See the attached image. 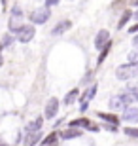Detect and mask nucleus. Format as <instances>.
Here are the masks:
<instances>
[{"label":"nucleus","mask_w":138,"mask_h":146,"mask_svg":"<svg viewBox=\"0 0 138 146\" xmlns=\"http://www.w3.org/2000/svg\"><path fill=\"white\" fill-rule=\"evenodd\" d=\"M116 76L119 78V80H131V78H136L138 76V63H129V65L117 66Z\"/></svg>","instance_id":"obj_1"},{"label":"nucleus","mask_w":138,"mask_h":146,"mask_svg":"<svg viewBox=\"0 0 138 146\" xmlns=\"http://www.w3.org/2000/svg\"><path fill=\"white\" fill-rule=\"evenodd\" d=\"M21 25H23V11H21V8H19V6H13V8H11V17H10L8 27H10V31L17 33Z\"/></svg>","instance_id":"obj_2"},{"label":"nucleus","mask_w":138,"mask_h":146,"mask_svg":"<svg viewBox=\"0 0 138 146\" xmlns=\"http://www.w3.org/2000/svg\"><path fill=\"white\" fill-rule=\"evenodd\" d=\"M49 19V8L48 6H44V8H38L30 13V21L34 25H44V23Z\"/></svg>","instance_id":"obj_3"},{"label":"nucleus","mask_w":138,"mask_h":146,"mask_svg":"<svg viewBox=\"0 0 138 146\" xmlns=\"http://www.w3.org/2000/svg\"><path fill=\"white\" fill-rule=\"evenodd\" d=\"M34 38V27L32 25H21L17 31V40L21 44H28Z\"/></svg>","instance_id":"obj_4"},{"label":"nucleus","mask_w":138,"mask_h":146,"mask_svg":"<svg viewBox=\"0 0 138 146\" xmlns=\"http://www.w3.org/2000/svg\"><path fill=\"white\" fill-rule=\"evenodd\" d=\"M57 112H59V99L51 97V99H49V103L46 104V112H44V116H46L48 119H51V118L57 116Z\"/></svg>","instance_id":"obj_5"},{"label":"nucleus","mask_w":138,"mask_h":146,"mask_svg":"<svg viewBox=\"0 0 138 146\" xmlns=\"http://www.w3.org/2000/svg\"><path fill=\"white\" fill-rule=\"evenodd\" d=\"M96 89H98V87H96V84H93V86H91L89 89H87V91H85L83 95H81V99H80V101H81V106H80V108H81V112H83V110L87 108L89 101H91V99H93V97L96 95Z\"/></svg>","instance_id":"obj_6"},{"label":"nucleus","mask_w":138,"mask_h":146,"mask_svg":"<svg viewBox=\"0 0 138 146\" xmlns=\"http://www.w3.org/2000/svg\"><path fill=\"white\" fill-rule=\"evenodd\" d=\"M125 104H131V103H138V87H129L127 91L121 93Z\"/></svg>","instance_id":"obj_7"},{"label":"nucleus","mask_w":138,"mask_h":146,"mask_svg":"<svg viewBox=\"0 0 138 146\" xmlns=\"http://www.w3.org/2000/svg\"><path fill=\"white\" fill-rule=\"evenodd\" d=\"M108 42H110V33L108 31H98V34L95 36V48L102 49Z\"/></svg>","instance_id":"obj_8"},{"label":"nucleus","mask_w":138,"mask_h":146,"mask_svg":"<svg viewBox=\"0 0 138 146\" xmlns=\"http://www.w3.org/2000/svg\"><path fill=\"white\" fill-rule=\"evenodd\" d=\"M81 133L83 131L78 129V127H70V129H64L59 133V137L61 139H64V141H70V139H76V137H81Z\"/></svg>","instance_id":"obj_9"},{"label":"nucleus","mask_w":138,"mask_h":146,"mask_svg":"<svg viewBox=\"0 0 138 146\" xmlns=\"http://www.w3.org/2000/svg\"><path fill=\"white\" fill-rule=\"evenodd\" d=\"M123 119H125V121H131V123L138 121V108L125 106V108H123Z\"/></svg>","instance_id":"obj_10"},{"label":"nucleus","mask_w":138,"mask_h":146,"mask_svg":"<svg viewBox=\"0 0 138 146\" xmlns=\"http://www.w3.org/2000/svg\"><path fill=\"white\" fill-rule=\"evenodd\" d=\"M70 27H72V23H70V21H61V23L57 25V27H55L53 31H51V34H53V36H59V34L66 33V31H68Z\"/></svg>","instance_id":"obj_11"},{"label":"nucleus","mask_w":138,"mask_h":146,"mask_svg":"<svg viewBox=\"0 0 138 146\" xmlns=\"http://www.w3.org/2000/svg\"><path fill=\"white\" fill-rule=\"evenodd\" d=\"M89 125H91V121L87 118H78V119H72V121H70V127H78V129H81V127L87 129Z\"/></svg>","instance_id":"obj_12"},{"label":"nucleus","mask_w":138,"mask_h":146,"mask_svg":"<svg viewBox=\"0 0 138 146\" xmlns=\"http://www.w3.org/2000/svg\"><path fill=\"white\" fill-rule=\"evenodd\" d=\"M42 118H36L34 121H30V123L27 125V133H34V131H40V127H42Z\"/></svg>","instance_id":"obj_13"},{"label":"nucleus","mask_w":138,"mask_h":146,"mask_svg":"<svg viewBox=\"0 0 138 146\" xmlns=\"http://www.w3.org/2000/svg\"><path fill=\"white\" fill-rule=\"evenodd\" d=\"M125 106H127V104H125L121 95H117V97H114L110 101V108H125Z\"/></svg>","instance_id":"obj_14"},{"label":"nucleus","mask_w":138,"mask_h":146,"mask_svg":"<svg viewBox=\"0 0 138 146\" xmlns=\"http://www.w3.org/2000/svg\"><path fill=\"white\" fill-rule=\"evenodd\" d=\"M96 116H98L100 119H104V121H108V123H114V125H117V121H119V119H117L116 116H114V114H104V112H98Z\"/></svg>","instance_id":"obj_15"},{"label":"nucleus","mask_w":138,"mask_h":146,"mask_svg":"<svg viewBox=\"0 0 138 146\" xmlns=\"http://www.w3.org/2000/svg\"><path fill=\"white\" fill-rule=\"evenodd\" d=\"M110 49H112V40H110V42H108L106 46H104V48L100 49V55H98V65H100L102 61H104V59L108 57V53H110Z\"/></svg>","instance_id":"obj_16"},{"label":"nucleus","mask_w":138,"mask_h":146,"mask_svg":"<svg viewBox=\"0 0 138 146\" xmlns=\"http://www.w3.org/2000/svg\"><path fill=\"white\" fill-rule=\"evenodd\" d=\"M42 146H57V133H51L49 137H46Z\"/></svg>","instance_id":"obj_17"},{"label":"nucleus","mask_w":138,"mask_h":146,"mask_svg":"<svg viewBox=\"0 0 138 146\" xmlns=\"http://www.w3.org/2000/svg\"><path fill=\"white\" fill-rule=\"evenodd\" d=\"M78 93H80V89H72V91L64 97V104H66V106H68V104H72L76 101V97H78Z\"/></svg>","instance_id":"obj_18"},{"label":"nucleus","mask_w":138,"mask_h":146,"mask_svg":"<svg viewBox=\"0 0 138 146\" xmlns=\"http://www.w3.org/2000/svg\"><path fill=\"white\" fill-rule=\"evenodd\" d=\"M131 17H133V11H125V13H123V15H121V19H119V25H117V29H123V27H125V25H127V21H129V19H131Z\"/></svg>","instance_id":"obj_19"},{"label":"nucleus","mask_w":138,"mask_h":146,"mask_svg":"<svg viewBox=\"0 0 138 146\" xmlns=\"http://www.w3.org/2000/svg\"><path fill=\"white\" fill-rule=\"evenodd\" d=\"M11 44H13V38H11L10 34H6V36L2 38V46H4V48H10Z\"/></svg>","instance_id":"obj_20"},{"label":"nucleus","mask_w":138,"mask_h":146,"mask_svg":"<svg viewBox=\"0 0 138 146\" xmlns=\"http://www.w3.org/2000/svg\"><path fill=\"white\" fill-rule=\"evenodd\" d=\"M125 135H129V137H138V129H134V127H125Z\"/></svg>","instance_id":"obj_21"},{"label":"nucleus","mask_w":138,"mask_h":146,"mask_svg":"<svg viewBox=\"0 0 138 146\" xmlns=\"http://www.w3.org/2000/svg\"><path fill=\"white\" fill-rule=\"evenodd\" d=\"M129 63H138V51H131L129 53Z\"/></svg>","instance_id":"obj_22"},{"label":"nucleus","mask_w":138,"mask_h":146,"mask_svg":"<svg viewBox=\"0 0 138 146\" xmlns=\"http://www.w3.org/2000/svg\"><path fill=\"white\" fill-rule=\"evenodd\" d=\"M59 4V0H46V6L48 8H51V6H57Z\"/></svg>","instance_id":"obj_23"},{"label":"nucleus","mask_w":138,"mask_h":146,"mask_svg":"<svg viewBox=\"0 0 138 146\" xmlns=\"http://www.w3.org/2000/svg\"><path fill=\"white\" fill-rule=\"evenodd\" d=\"M133 46H134V48H136V49H138V34H136V36H134V38H133Z\"/></svg>","instance_id":"obj_24"},{"label":"nucleus","mask_w":138,"mask_h":146,"mask_svg":"<svg viewBox=\"0 0 138 146\" xmlns=\"http://www.w3.org/2000/svg\"><path fill=\"white\" fill-rule=\"evenodd\" d=\"M129 31H131V33H133V34H136V33H138V25H134V27H131V29H129Z\"/></svg>","instance_id":"obj_25"},{"label":"nucleus","mask_w":138,"mask_h":146,"mask_svg":"<svg viewBox=\"0 0 138 146\" xmlns=\"http://www.w3.org/2000/svg\"><path fill=\"white\" fill-rule=\"evenodd\" d=\"M134 17H136V19H138V10H136V13H134Z\"/></svg>","instance_id":"obj_26"},{"label":"nucleus","mask_w":138,"mask_h":146,"mask_svg":"<svg viewBox=\"0 0 138 146\" xmlns=\"http://www.w3.org/2000/svg\"><path fill=\"white\" fill-rule=\"evenodd\" d=\"M0 66H2V55H0Z\"/></svg>","instance_id":"obj_27"},{"label":"nucleus","mask_w":138,"mask_h":146,"mask_svg":"<svg viewBox=\"0 0 138 146\" xmlns=\"http://www.w3.org/2000/svg\"><path fill=\"white\" fill-rule=\"evenodd\" d=\"M134 4H136V6H138V0H134Z\"/></svg>","instance_id":"obj_28"},{"label":"nucleus","mask_w":138,"mask_h":146,"mask_svg":"<svg viewBox=\"0 0 138 146\" xmlns=\"http://www.w3.org/2000/svg\"><path fill=\"white\" fill-rule=\"evenodd\" d=\"M0 49H2V44H0Z\"/></svg>","instance_id":"obj_29"},{"label":"nucleus","mask_w":138,"mask_h":146,"mask_svg":"<svg viewBox=\"0 0 138 146\" xmlns=\"http://www.w3.org/2000/svg\"><path fill=\"white\" fill-rule=\"evenodd\" d=\"M0 146H6V144H0Z\"/></svg>","instance_id":"obj_30"}]
</instances>
